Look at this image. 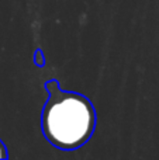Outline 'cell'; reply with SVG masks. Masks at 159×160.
I'll list each match as a JSON object with an SVG mask.
<instances>
[{"label": "cell", "instance_id": "6da1fadb", "mask_svg": "<svg viewBox=\"0 0 159 160\" xmlns=\"http://www.w3.org/2000/svg\"><path fill=\"white\" fill-rule=\"evenodd\" d=\"M45 88L49 94L41 114L45 139L61 150H76L86 145L97 121L92 101L76 91H64L55 79L45 83Z\"/></svg>", "mask_w": 159, "mask_h": 160}, {"label": "cell", "instance_id": "7a4b0ae2", "mask_svg": "<svg viewBox=\"0 0 159 160\" xmlns=\"http://www.w3.org/2000/svg\"><path fill=\"white\" fill-rule=\"evenodd\" d=\"M33 61H34V63H35L38 68L45 66V55H44V52H42L41 49H35Z\"/></svg>", "mask_w": 159, "mask_h": 160}, {"label": "cell", "instance_id": "3957f363", "mask_svg": "<svg viewBox=\"0 0 159 160\" xmlns=\"http://www.w3.org/2000/svg\"><path fill=\"white\" fill-rule=\"evenodd\" d=\"M0 159H8V153H7V148L3 143V141L0 139Z\"/></svg>", "mask_w": 159, "mask_h": 160}]
</instances>
